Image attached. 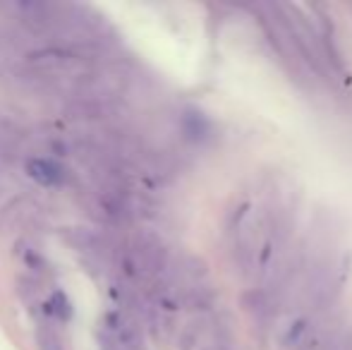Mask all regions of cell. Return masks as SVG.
Instances as JSON below:
<instances>
[{
    "mask_svg": "<svg viewBox=\"0 0 352 350\" xmlns=\"http://www.w3.org/2000/svg\"><path fill=\"white\" fill-rule=\"evenodd\" d=\"M285 248V228L269 206L247 204L235 223V252L250 276H271Z\"/></svg>",
    "mask_w": 352,
    "mask_h": 350,
    "instance_id": "obj_1",
    "label": "cell"
},
{
    "mask_svg": "<svg viewBox=\"0 0 352 350\" xmlns=\"http://www.w3.org/2000/svg\"><path fill=\"white\" fill-rule=\"evenodd\" d=\"M177 348L180 350H230L232 336L228 327L211 314L195 312V317L177 331Z\"/></svg>",
    "mask_w": 352,
    "mask_h": 350,
    "instance_id": "obj_2",
    "label": "cell"
},
{
    "mask_svg": "<svg viewBox=\"0 0 352 350\" xmlns=\"http://www.w3.org/2000/svg\"><path fill=\"white\" fill-rule=\"evenodd\" d=\"M348 348H350V341H348L345 329L331 327V324L311 329V331L295 346V350H348Z\"/></svg>",
    "mask_w": 352,
    "mask_h": 350,
    "instance_id": "obj_3",
    "label": "cell"
},
{
    "mask_svg": "<svg viewBox=\"0 0 352 350\" xmlns=\"http://www.w3.org/2000/svg\"><path fill=\"white\" fill-rule=\"evenodd\" d=\"M27 171H29V175L34 177L36 182H41V185H46V187H58V185H63L65 182V168H63L60 164H56V161H51V159H29L27 161Z\"/></svg>",
    "mask_w": 352,
    "mask_h": 350,
    "instance_id": "obj_4",
    "label": "cell"
},
{
    "mask_svg": "<svg viewBox=\"0 0 352 350\" xmlns=\"http://www.w3.org/2000/svg\"><path fill=\"white\" fill-rule=\"evenodd\" d=\"M46 314H51L53 319H60V322H67L72 314V305H70V300H67V295L56 290V293L51 295V300L46 303Z\"/></svg>",
    "mask_w": 352,
    "mask_h": 350,
    "instance_id": "obj_5",
    "label": "cell"
},
{
    "mask_svg": "<svg viewBox=\"0 0 352 350\" xmlns=\"http://www.w3.org/2000/svg\"><path fill=\"white\" fill-rule=\"evenodd\" d=\"M38 346H41V350H63V343H60V338H58V333L46 331V329L38 331Z\"/></svg>",
    "mask_w": 352,
    "mask_h": 350,
    "instance_id": "obj_6",
    "label": "cell"
}]
</instances>
